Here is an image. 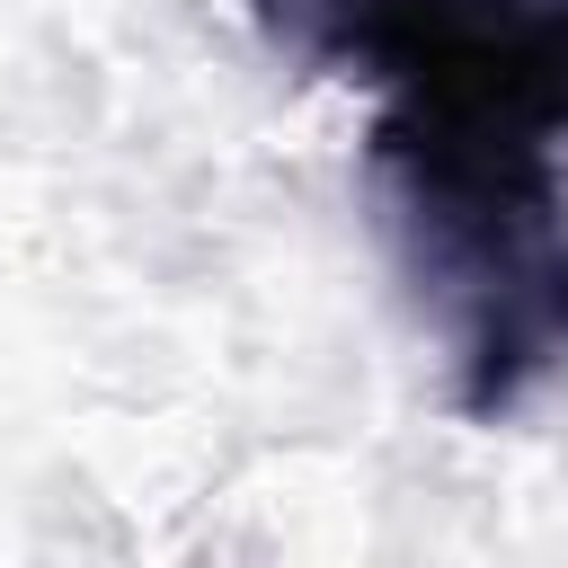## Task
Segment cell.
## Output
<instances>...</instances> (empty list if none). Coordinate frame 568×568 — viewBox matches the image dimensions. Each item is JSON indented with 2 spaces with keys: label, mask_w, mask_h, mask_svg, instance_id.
<instances>
[{
  "label": "cell",
  "mask_w": 568,
  "mask_h": 568,
  "mask_svg": "<svg viewBox=\"0 0 568 568\" xmlns=\"http://www.w3.org/2000/svg\"><path fill=\"white\" fill-rule=\"evenodd\" d=\"M550 89H408L382 106L364 178L382 240L444 346L453 408L506 417L568 364V195Z\"/></svg>",
  "instance_id": "6da1fadb"
},
{
  "label": "cell",
  "mask_w": 568,
  "mask_h": 568,
  "mask_svg": "<svg viewBox=\"0 0 568 568\" xmlns=\"http://www.w3.org/2000/svg\"><path fill=\"white\" fill-rule=\"evenodd\" d=\"M257 36L328 80L408 89H550L568 98V0H248Z\"/></svg>",
  "instance_id": "7a4b0ae2"
}]
</instances>
